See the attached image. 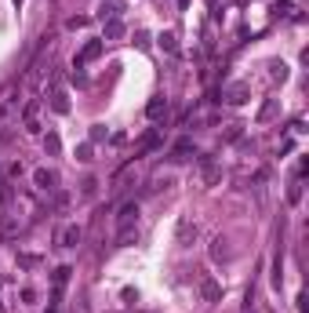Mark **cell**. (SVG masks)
<instances>
[{"label": "cell", "mask_w": 309, "mask_h": 313, "mask_svg": "<svg viewBox=\"0 0 309 313\" xmlns=\"http://www.w3.org/2000/svg\"><path fill=\"white\" fill-rule=\"evenodd\" d=\"M80 237H84L80 226H62V229H58V244H62V248H76V244H80Z\"/></svg>", "instance_id": "1"}, {"label": "cell", "mask_w": 309, "mask_h": 313, "mask_svg": "<svg viewBox=\"0 0 309 313\" xmlns=\"http://www.w3.org/2000/svg\"><path fill=\"white\" fill-rule=\"evenodd\" d=\"M33 182L40 186V189H55L58 175H55V171H48V168H36V171H33Z\"/></svg>", "instance_id": "2"}, {"label": "cell", "mask_w": 309, "mask_h": 313, "mask_svg": "<svg viewBox=\"0 0 309 313\" xmlns=\"http://www.w3.org/2000/svg\"><path fill=\"white\" fill-rule=\"evenodd\" d=\"M135 219H138V204H124V208H120V219H117V222H120V229H128V226H131Z\"/></svg>", "instance_id": "3"}, {"label": "cell", "mask_w": 309, "mask_h": 313, "mask_svg": "<svg viewBox=\"0 0 309 313\" xmlns=\"http://www.w3.org/2000/svg\"><path fill=\"white\" fill-rule=\"evenodd\" d=\"M98 51H102V44H98V41H91V44H88V48H84V51H80V55H76V69H80V66H84V62H91V58H95V55H98Z\"/></svg>", "instance_id": "4"}, {"label": "cell", "mask_w": 309, "mask_h": 313, "mask_svg": "<svg viewBox=\"0 0 309 313\" xmlns=\"http://www.w3.org/2000/svg\"><path fill=\"white\" fill-rule=\"evenodd\" d=\"M186 153H197V146H193L189 139H182V142H175V156H178V161H182V156Z\"/></svg>", "instance_id": "5"}, {"label": "cell", "mask_w": 309, "mask_h": 313, "mask_svg": "<svg viewBox=\"0 0 309 313\" xmlns=\"http://www.w3.org/2000/svg\"><path fill=\"white\" fill-rule=\"evenodd\" d=\"M164 109H168V102H164V99H153V102L146 106V113H149V116H160Z\"/></svg>", "instance_id": "6"}, {"label": "cell", "mask_w": 309, "mask_h": 313, "mask_svg": "<svg viewBox=\"0 0 309 313\" xmlns=\"http://www.w3.org/2000/svg\"><path fill=\"white\" fill-rule=\"evenodd\" d=\"M120 33H124V26H120L117 18H113V22L106 26V36H109V41H117V36H120Z\"/></svg>", "instance_id": "7"}, {"label": "cell", "mask_w": 309, "mask_h": 313, "mask_svg": "<svg viewBox=\"0 0 309 313\" xmlns=\"http://www.w3.org/2000/svg\"><path fill=\"white\" fill-rule=\"evenodd\" d=\"M204 179H208V182H218V168H215L211 161H204Z\"/></svg>", "instance_id": "8"}, {"label": "cell", "mask_w": 309, "mask_h": 313, "mask_svg": "<svg viewBox=\"0 0 309 313\" xmlns=\"http://www.w3.org/2000/svg\"><path fill=\"white\" fill-rule=\"evenodd\" d=\"M189 233H197V229H193V226H189V219H182V222H178V241H186V237H189Z\"/></svg>", "instance_id": "9"}, {"label": "cell", "mask_w": 309, "mask_h": 313, "mask_svg": "<svg viewBox=\"0 0 309 313\" xmlns=\"http://www.w3.org/2000/svg\"><path fill=\"white\" fill-rule=\"evenodd\" d=\"M51 106H55L58 113H66V109H69V102H66V95H62V91H55V102H51Z\"/></svg>", "instance_id": "10"}, {"label": "cell", "mask_w": 309, "mask_h": 313, "mask_svg": "<svg viewBox=\"0 0 309 313\" xmlns=\"http://www.w3.org/2000/svg\"><path fill=\"white\" fill-rule=\"evenodd\" d=\"M204 295H208V299H218V284H215V281H204Z\"/></svg>", "instance_id": "11"}, {"label": "cell", "mask_w": 309, "mask_h": 313, "mask_svg": "<svg viewBox=\"0 0 309 313\" xmlns=\"http://www.w3.org/2000/svg\"><path fill=\"white\" fill-rule=\"evenodd\" d=\"M160 44H164V48H168V51H171V55H175V51H178V48H175V36H171V33H164V36H160Z\"/></svg>", "instance_id": "12"}, {"label": "cell", "mask_w": 309, "mask_h": 313, "mask_svg": "<svg viewBox=\"0 0 309 313\" xmlns=\"http://www.w3.org/2000/svg\"><path fill=\"white\" fill-rule=\"evenodd\" d=\"M44 146H48V153H58V135H48V142H44Z\"/></svg>", "instance_id": "13"}]
</instances>
